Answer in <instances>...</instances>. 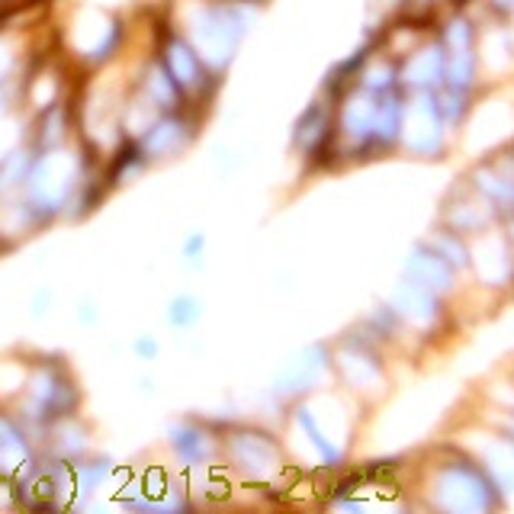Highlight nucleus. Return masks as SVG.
Segmentation results:
<instances>
[{
	"mask_svg": "<svg viewBox=\"0 0 514 514\" xmlns=\"http://www.w3.org/2000/svg\"><path fill=\"white\" fill-rule=\"evenodd\" d=\"M161 65L168 68V74L174 78V84L180 87V94H184V90L203 87L206 78H209V65L200 58V52H196L190 42L177 39V36L168 39V45H164Z\"/></svg>",
	"mask_w": 514,
	"mask_h": 514,
	"instance_id": "f257e3e1",
	"label": "nucleus"
}]
</instances>
